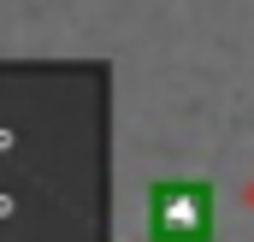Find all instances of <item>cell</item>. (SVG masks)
<instances>
[{
	"instance_id": "1",
	"label": "cell",
	"mask_w": 254,
	"mask_h": 242,
	"mask_svg": "<svg viewBox=\"0 0 254 242\" xmlns=\"http://www.w3.org/2000/svg\"><path fill=\"white\" fill-rule=\"evenodd\" d=\"M207 225H213V195L201 183H166V189H154V237L195 242V237H207Z\"/></svg>"
}]
</instances>
